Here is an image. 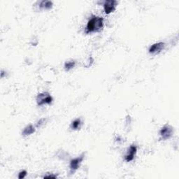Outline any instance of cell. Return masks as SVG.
<instances>
[{
	"mask_svg": "<svg viewBox=\"0 0 179 179\" xmlns=\"http://www.w3.org/2000/svg\"><path fill=\"white\" fill-rule=\"evenodd\" d=\"M104 27V19L99 16H92L87 24L86 32L87 34L102 31Z\"/></svg>",
	"mask_w": 179,
	"mask_h": 179,
	"instance_id": "1",
	"label": "cell"
},
{
	"mask_svg": "<svg viewBox=\"0 0 179 179\" xmlns=\"http://www.w3.org/2000/svg\"><path fill=\"white\" fill-rule=\"evenodd\" d=\"M36 102H37V104L39 106L50 104L53 102V98L48 92H43L39 94L37 97H36Z\"/></svg>",
	"mask_w": 179,
	"mask_h": 179,
	"instance_id": "2",
	"label": "cell"
},
{
	"mask_svg": "<svg viewBox=\"0 0 179 179\" xmlns=\"http://www.w3.org/2000/svg\"><path fill=\"white\" fill-rule=\"evenodd\" d=\"M85 157V153H82L81 155L76 157V158L73 159L70 162V174H74L75 171L79 167L80 165L83 161Z\"/></svg>",
	"mask_w": 179,
	"mask_h": 179,
	"instance_id": "3",
	"label": "cell"
},
{
	"mask_svg": "<svg viewBox=\"0 0 179 179\" xmlns=\"http://www.w3.org/2000/svg\"><path fill=\"white\" fill-rule=\"evenodd\" d=\"M173 132H174V130L171 126L165 125L160 131V137L162 140H166V139L171 137Z\"/></svg>",
	"mask_w": 179,
	"mask_h": 179,
	"instance_id": "4",
	"label": "cell"
},
{
	"mask_svg": "<svg viewBox=\"0 0 179 179\" xmlns=\"http://www.w3.org/2000/svg\"><path fill=\"white\" fill-rule=\"evenodd\" d=\"M118 2L115 0H109V1H106L104 3V9L105 13L110 14L112 12L116 10V5Z\"/></svg>",
	"mask_w": 179,
	"mask_h": 179,
	"instance_id": "5",
	"label": "cell"
},
{
	"mask_svg": "<svg viewBox=\"0 0 179 179\" xmlns=\"http://www.w3.org/2000/svg\"><path fill=\"white\" fill-rule=\"evenodd\" d=\"M165 47V44L163 42H159L153 44L152 46L149 48V53L150 54H157L161 52Z\"/></svg>",
	"mask_w": 179,
	"mask_h": 179,
	"instance_id": "6",
	"label": "cell"
},
{
	"mask_svg": "<svg viewBox=\"0 0 179 179\" xmlns=\"http://www.w3.org/2000/svg\"><path fill=\"white\" fill-rule=\"evenodd\" d=\"M136 151H137V148H136V145H132L129 147L128 149V152H127V154L125 157V159L127 162H131L134 160Z\"/></svg>",
	"mask_w": 179,
	"mask_h": 179,
	"instance_id": "7",
	"label": "cell"
},
{
	"mask_svg": "<svg viewBox=\"0 0 179 179\" xmlns=\"http://www.w3.org/2000/svg\"><path fill=\"white\" fill-rule=\"evenodd\" d=\"M37 4L41 9H45V10H48V9L52 8L53 7V2L50 1L38 2Z\"/></svg>",
	"mask_w": 179,
	"mask_h": 179,
	"instance_id": "8",
	"label": "cell"
},
{
	"mask_svg": "<svg viewBox=\"0 0 179 179\" xmlns=\"http://www.w3.org/2000/svg\"><path fill=\"white\" fill-rule=\"evenodd\" d=\"M34 132H35V128L34 127V126L30 125L27 126L24 129L23 132V135L25 136L31 135Z\"/></svg>",
	"mask_w": 179,
	"mask_h": 179,
	"instance_id": "9",
	"label": "cell"
},
{
	"mask_svg": "<svg viewBox=\"0 0 179 179\" xmlns=\"http://www.w3.org/2000/svg\"><path fill=\"white\" fill-rule=\"evenodd\" d=\"M81 125V119H76L74 121H73L71 125V128L72 129H78L80 128V126Z\"/></svg>",
	"mask_w": 179,
	"mask_h": 179,
	"instance_id": "10",
	"label": "cell"
},
{
	"mask_svg": "<svg viewBox=\"0 0 179 179\" xmlns=\"http://www.w3.org/2000/svg\"><path fill=\"white\" fill-rule=\"evenodd\" d=\"M76 65V62L74 61H71V62H66L65 65V69L66 71H69L71 70V69H73L74 67V66Z\"/></svg>",
	"mask_w": 179,
	"mask_h": 179,
	"instance_id": "11",
	"label": "cell"
},
{
	"mask_svg": "<svg viewBox=\"0 0 179 179\" xmlns=\"http://www.w3.org/2000/svg\"><path fill=\"white\" fill-rule=\"evenodd\" d=\"M26 175H27V171L25 170H23V171L20 172L19 175H18V178L19 179L24 178L26 176Z\"/></svg>",
	"mask_w": 179,
	"mask_h": 179,
	"instance_id": "12",
	"label": "cell"
},
{
	"mask_svg": "<svg viewBox=\"0 0 179 179\" xmlns=\"http://www.w3.org/2000/svg\"><path fill=\"white\" fill-rule=\"evenodd\" d=\"M45 120H45V118H43V119H41V120H39V122L37 123V124H36V127H41L42 125H43V124L45 122Z\"/></svg>",
	"mask_w": 179,
	"mask_h": 179,
	"instance_id": "13",
	"label": "cell"
},
{
	"mask_svg": "<svg viewBox=\"0 0 179 179\" xmlns=\"http://www.w3.org/2000/svg\"><path fill=\"white\" fill-rule=\"evenodd\" d=\"M44 178H57V176L50 174V175L45 176H44Z\"/></svg>",
	"mask_w": 179,
	"mask_h": 179,
	"instance_id": "14",
	"label": "cell"
}]
</instances>
